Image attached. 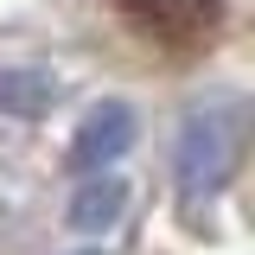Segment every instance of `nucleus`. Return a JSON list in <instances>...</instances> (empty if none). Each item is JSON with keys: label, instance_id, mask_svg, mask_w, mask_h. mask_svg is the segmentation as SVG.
Instances as JSON below:
<instances>
[{"label": "nucleus", "instance_id": "nucleus-3", "mask_svg": "<svg viewBox=\"0 0 255 255\" xmlns=\"http://www.w3.org/2000/svg\"><path fill=\"white\" fill-rule=\"evenodd\" d=\"M134 134H140V122H134L128 102H96L90 115L77 122V134H70V172H102V166H115V159L134 147Z\"/></svg>", "mask_w": 255, "mask_h": 255}, {"label": "nucleus", "instance_id": "nucleus-2", "mask_svg": "<svg viewBox=\"0 0 255 255\" xmlns=\"http://www.w3.org/2000/svg\"><path fill=\"white\" fill-rule=\"evenodd\" d=\"M115 13L140 45H153L166 58H191L204 51L223 26V0H115Z\"/></svg>", "mask_w": 255, "mask_h": 255}, {"label": "nucleus", "instance_id": "nucleus-4", "mask_svg": "<svg viewBox=\"0 0 255 255\" xmlns=\"http://www.w3.org/2000/svg\"><path fill=\"white\" fill-rule=\"evenodd\" d=\"M122 211H128V185H122V179H90V185L70 198L64 217L77 223V230H109Z\"/></svg>", "mask_w": 255, "mask_h": 255}, {"label": "nucleus", "instance_id": "nucleus-6", "mask_svg": "<svg viewBox=\"0 0 255 255\" xmlns=\"http://www.w3.org/2000/svg\"><path fill=\"white\" fill-rule=\"evenodd\" d=\"M77 255H109V249H77Z\"/></svg>", "mask_w": 255, "mask_h": 255}, {"label": "nucleus", "instance_id": "nucleus-1", "mask_svg": "<svg viewBox=\"0 0 255 255\" xmlns=\"http://www.w3.org/2000/svg\"><path fill=\"white\" fill-rule=\"evenodd\" d=\"M243 147H249V102L236 90L198 96L179 115V134H172V185H179V204H211L236 179Z\"/></svg>", "mask_w": 255, "mask_h": 255}, {"label": "nucleus", "instance_id": "nucleus-5", "mask_svg": "<svg viewBox=\"0 0 255 255\" xmlns=\"http://www.w3.org/2000/svg\"><path fill=\"white\" fill-rule=\"evenodd\" d=\"M58 102V83L45 70H0V115H45Z\"/></svg>", "mask_w": 255, "mask_h": 255}]
</instances>
